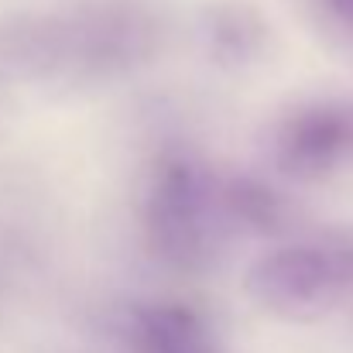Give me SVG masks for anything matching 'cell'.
<instances>
[{
	"label": "cell",
	"instance_id": "1",
	"mask_svg": "<svg viewBox=\"0 0 353 353\" xmlns=\"http://www.w3.org/2000/svg\"><path fill=\"white\" fill-rule=\"evenodd\" d=\"M137 353H216L210 347V340L185 319H151L141 330Z\"/></svg>",
	"mask_w": 353,
	"mask_h": 353
}]
</instances>
